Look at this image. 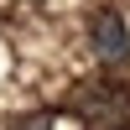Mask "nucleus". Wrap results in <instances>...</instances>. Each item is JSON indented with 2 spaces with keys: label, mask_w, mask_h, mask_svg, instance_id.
Here are the masks:
<instances>
[{
  "label": "nucleus",
  "mask_w": 130,
  "mask_h": 130,
  "mask_svg": "<svg viewBox=\"0 0 130 130\" xmlns=\"http://www.w3.org/2000/svg\"><path fill=\"white\" fill-rule=\"evenodd\" d=\"M89 47H94V57H99L104 68H125L130 62V26H125V16L115 5H104L99 16L89 21Z\"/></svg>",
  "instance_id": "1"
},
{
  "label": "nucleus",
  "mask_w": 130,
  "mask_h": 130,
  "mask_svg": "<svg viewBox=\"0 0 130 130\" xmlns=\"http://www.w3.org/2000/svg\"><path fill=\"white\" fill-rule=\"evenodd\" d=\"M78 109L89 115L94 130H130V94L115 83H94V94H83Z\"/></svg>",
  "instance_id": "2"
},
{
  "label": "nucleus",
  "mask_w": 130,
  "mask_h": 130,
  "mask_svg": "<svg viewBox=\"0 0 130 130\" xmlns=\"http://www.w3.org/2000/svg\"><path fill=\"white\" fill-rule=\"evenodd\" d=\"M52 120H47V115H26V120H16V125H10V130H47Z\"/></svg>",
  "instance_id": "3"
}]
</instances>
